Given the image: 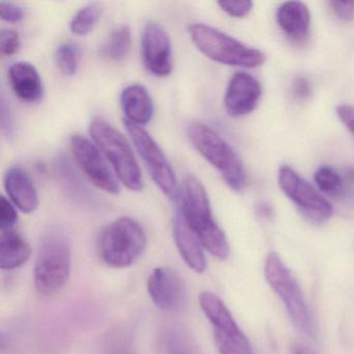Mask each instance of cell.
Listing matches in <instances>:
<instances>
[{"label": "cell", "instance_id": "cell-1", "mask_svg": "<svg viewBox=\"0 0 354 354\" xmlns=\"http://www.w3.org/2000/svg\"><path fill=\"white\" fill-rule=\"evenodd\" d=\"M178 198L182 217L204 248L216 258L227 259L230 254L229 243L215 221L208 194L202 182L194 176H186L180 186Z\"/></svg>", "mask_w": 354, "mask_h": 354}, {"label": "cell", "instance_id": "cell-2", "mask_svg": "<svg viewBox=\"0 0 354 354\" xmlns=\"http://www.w3.org/2000/svg\"><path fill=\"white\" fill-rule=\"evenodd\" d=\"M71 271V244L61 227L43 235L35 267V286L41 295L50 296L63 289Z\"/></svg>", "mask_w": 354, "mask_h": 354}, {"label": "cell", "instance_id": "cell-3", "mask_svg": "<svg viewBox=\"0 0 354 354\" xmlns=\"http://www.w3.org/2000/svg\"><path fill=\"white\" fill-rule=\"evenodd\" d=\"M187 134L194 148L221 173L230 188L235 192L243 190L245 169L234 149L212 128L200 122L190 124Z\"/></svg>", "mask_w": 354, "mask_h": 354}, {"label": "cell", "instance_id": "cell-4", "mask_svg": "<svg viewBox=\"0 0 354 354\" xmlns=\"http://www.w3.org/2000/svg\"><path fill=\"white\" fill-rule=\"evenodd\" d=\"M189 35L198 50L217 63L252 69L266 61L262 51L246 46L233 37L207 24H192Z\"/></svg>", "mask_w": 354, "mask_h": 354}, {"label": "cell", "instance_id": "cell-5", "mask_svg": "<svg viewBox=\"0 0 354 354\" xmlns=\"http://www.w3.org/2000/svg\"><path fill=\"white\" fill-rule=\"evenodd\" d=\"M147 235L144 227L129 217L109 223L99 236L101 260L111 267L124 268L133 264L144 252Z\"/></svg>", "mask_w": 354, "mask_h": 354}, {"label": "cell", "instance_id": "cell-6", "mask_svg": "<svg viewBox=\"0 0 354 354\" xmlns=\"http://www.w3.org/2000/svg\"><path fill=\"white\" fill-rule=\"evenodd\" d=\"M90 133L97 147L109 159L120 181L132 192L142 190V171L125 136L101 118L93 120Z\"/></svg>", "mask_w": 354, "mask_h": 354}, {"label": "cell", "instance_id": "cell-7", "mask_svg": "<svg viewBox=\"0 0 354 354\" xmlns=\"http://www.w3.org/2000/svg\"><path fill=\"white\" fill-rule=\"evenodd\" d=\"M265 277L275 293L283 300L294 325L302 333L312 335L310 312L301 289L281 259L274 252L267 257Z\"/></svg>", "mask_w": 354, "mask_h": 354}, {"label": "cell", "instance_id": "cell-8", "mask_svg": "<svg viewBox=\"0 0 354 354\" xmlns=\"http://www.w3.org/2000/svg\"><path fill=\"white\" fill-rule=\"evenodd\" d=\"M200 304L213 325L219 354H254L248 337L218 296L210 292H203L200 295Z\"/></svg>", "mask_w": 354, "mask_h": 354}, {"label": "cell", "instance_id": "cell-9", "mask_svg": "<svg viewBox=\"0 0 354 354\" xmlns=\"http://www.w3.org/2000/svg\"><path fill=\"white\" fill-rule=\"evenodd\" d=\"M124 125L153 181L169 200L178 198L180 187L177 178L162 149L142 126L136 125L127 120H124Z\"/></svg>", "mask_w": 354, "mask_h": 354}, {"label": "cell", "instance_id": "cell-10", "mask_svg": "<svg viewBox=\"0 0 354 354\" xmlns=\"http://www.w3.org/2000/svg\"><path fill=\"white\" fill-rule=\"evenodd\" d=\"M279 185L302 214L313 223H324L333 215V205L291 167L283 165L279 169Z\"/></svg>", "mask_w": 354, "mask_h": 354}, {"label": "cell", "instance_id": "cell-11", "mask_svg": "<svg viewBox=\"0 0 354 354\" xmlns=\"http://www.w3.org/2000/svg\"><path fill=\"white\" fill-rule=\"evenodd\" d=\"M70 146L76 163L93 185L109 194H119L121 190L120 184L111 173L98 147L80 134L72 136Z\"/></svg>", "mask_w": 354, "mask_h": 354}, {"label": "cell", "instance_id": "cell-12", "mask_svg": "<svg viewBox=\"0 0 354 354\" xmlns=\"http://www.w3.org/2000/svg\"><path fill=\"white\" fill-rule=\"evenodd\" d=\"M148 293L152 301L165 312H182L187 306L185 283L175 269H154L148 279Z\"/></svg>", "mask_w": 354, "mask_h": 354}, {"label": "cell", "instance_id": "cell-13", "mask_svg": "<svg viewBox=\"0 0 354 354\" xmlns=\"http://www.w3.org/2000/svg\"><path fill=\"white\" fill-rule=\"evenodd\" d=\"M142 57L146 69L157 77H167L173 71L171 38L158 22L149 21L145 26Z\"/></svg>", "mask_w": 354, "mask_h": 354}, {"label": "cell", "instance_id": "cell-14", "mask_svg": "<svg viewBox=\"0 0 354 354\" xmlns=\"http://www.w3.org/2000/svg\"><path fill=\"white\" fill-rule=\"evenodd\" d=\"M261 95L262 88L256 78L244 72H237L225 91V109L232 117H243L256 109Z\"/></svg>", "mask_w": 354, "mask_h": 354}, {"label": "cell", "instance_id": "cell-15", "mask_svg": "<svg viewBox=\"0 0 354 354\" xmlns=\"http://www.w3.org/2000/svg\"><path fill=\"white\" fill-rule=\"evenodd\" d=\"M15 96L22 102L37 104L43 98V82L38 70L28 62L13 64L8 72Z\"/></svg>", "mask_w": 354, "mask_h": 354}, {"label": "cell", "instance_id": "cell-16", "mask_svg": "<svg viewBox=\"0 0 354 354\" xmlns=\"http://www.w3.org/2000/svg\"><path fill=\"white\" fill-rule=\"evenodd\" d=\"M5 188L12 202L22 212L32 213L39 207V196L32 178L21 167H10L5 175Z\"/></svg>", "mask_w": 354, "mask_h": 354}, {"label": "cell", "instance_id": "cell-17", "mask_svg": "<svg viewBox=\"0 0 354 354\" xmlns=\"http://www.w3.org/2000/svg\"><path fill=\"white\" fill-rule=\"evenodd\" d=\"M277 20L283 34L296 44L302 45L308 40L310 14L304 3L299 1L283 3L277 10Z\"/></svg>", "mask_w": 354, "mask_h": 354}, {"label": "cell", "instance_id": "cell-18", "mask_svg": "<svg viewBox=\"0 0 354 354\" xmlns=\"http://www.w3.org/2000/svg\"><path fill=\"white\" fill-rule=\"evenodd\" d=\"M173 231L178 250L186 264L196 272H204L207 266L204 246L180 212L174 218Z\"/></svg>", "mask_w": 354, "mask_h": 354}, {"label": "cell", "instance_id": "cell-19", "mask_svg": "<svg viewBox=\"0 0 354 354\" xmlns=\"http://www.w3.org/2000/svg\"><path fill=\"white\" fill-rule=\"evenodd\" d=\"M121 105L126 119L138 126L150 123L154 105L147 88L142 84H131L122 92Z\"/></svg>", "mask_w": 354, "mask_h": 354}, {"label": "cell", "instance_id": "cell-20", "mask_svg": "<svg viewBox=\"0 0 354 354\" xmlns=\"http://www.w3.org/2000/svg\"><path fill=\"white\" fill-rule=\"evenodd\" d=\"M32 256V248L17 232H1L0 236V267L5 270L19 268Z\"/></svg>", "mask_w": 354, "mask_h": 354}, {"label": "cell", "instance_id": "cell-21", "mask_svg": "<svg viewBox=\"0 0 354 354\" xmlns=\"http://www.w3.org/2000/svg\"><path fill=\"white\" fill-rule=\"evenodd\" d=\"M314 179L320 190L325 194L333 198H343L345 196L346 188L354 185V171L349 169L345 171V177H342L337 169L323 165L317 169Z\"/></svg>", "mask_w": 354, "mask_h": 354}, {"label": "cell", "instance_id": "cell-22", "mask_svg": "<svg viewBox=\"0 0 354 354\" xmlns=\"http://www.w3.org/2000/svg\"><path fill=\"white\" fill-rule=\"evenodd\" d=\"M132 46L131 28L129 26L115 28L109 34L100 49L101 55L113 62H122L129 55Z\"/></svg>", "mask_w": 354, "mask_h": 354}, {"label": "cell", "instance_id": "cell-23", "mask_svg": "<svg viewBox=\"0 0 354 354\" xmlns=\"http://www.w3.org/2000/svg\"><path fill=\"white\" fill-rule=\"evenodd\" d=\"M102 13V3H88L75 14L70 24V30L76 36H86L98 24Z\"/></svg>", "mask_w": 354, "mask_h": 354}, {"label": "cell", "instance_id": "cell-24", "mask_svg": "<svg viewBox=\"0 0 354 354\" xmlns=\"http://www.w3.org/2000/svg\"><path fill=\"white\" fill-rule=\"evenodd\" d=\"M55 64L59 71L66 76H74L78 71L82 49L74 42H65L55 51Z\"/></svg>", "mask_w": 354, "mask_h": 354}, {"label": "cell", "instance_id": "cell-25", "mask_svg": "<svg viewBox=\"0 0 354 354\" xmlns=\"http://www.w3.org/2000/svg\"><path fill=\"white\" fill-rule=\"evenodd\" d=\"M18 221L17 211L14 205L5 196L0 198V230L11 231Z\"/></svg>", "mask_w": 354, "mask_h": 354}, {"label": "cell", "instance_id": "cell-26", "mask_svg": "<svg viewBox=\"0 0 354 354\" xmlns=\"http://www.w3.org/2000/svg\"><path fill=\"white\" fill-rule=\"evenodd\" d=\"M20 45V37L16 30H1L0 34V49H1V53L3 57H12V55H16L19 51Z\"/></svg>", "mask_w": 354, "mask_h": 354}, {"label": "cell", "instance_id": "cell-27", "mask_svg": "<svg viewBox=\"0 0 354 354\" xmlns=\"http://www.w3.org/2000/svg\"><path fill=\"white\" fill-rule=\"evenodd\" d=\"M218 6L225 13L235 18L245 17L252 9V3L250 0L219 1Z\"/></svg>", "mask_w": 354, "mask_h": 354}, {"label": "cell", "instance_id": "cell-28", "mask_svg": "<svg viewBox=\"0 0 354 354\" xmlns=\"http://www.w3.org/2000/svg\"><path fill=\"white\" fill-rule=\"evenodd\" d=\"M26 10L13 3L1 1L0 3V17L3 21L17 24L26 18Z\"/></svg>", "mask_w": 354, "mask_h": 354}, {"label": "cell", "instance_id": "cell-29", "mask_svg": "<svg viewBox=\"0 0 354 354\" xmlns=\"http://www.w3.org/2000/svg\"><path fill=\"white\" fill-rule=\"evenodd\" d=\"M329 8L337 19L342 21H351L354 19L353 1H329Z\"/></svg>", "mask_w": 354, "mask_h": 354}, {"label": "cell", "instance_id": "cell-30", "mask_svg": "<svg viewBox=\"0 0 354 354\" xmlns=\"http://www.w3.org/2000/svg\"><path fill=\"white\" fill-rule=\"evenodd\" d=\"M337 113L342 123L354 136V107L350 105H339L337 107Z\"/></svg>", "mask_w": 354, "mask_h": 354}, {"label": "cell", "instance_id": "cell-31", "mask_svg": "<svg viewBox=\"0 0 354 354\" xmlns=\"http://www.w3.org/2000/svg\"><path fill=\"white\" fill-rule=\"evenodd\" d=\"M293 94L299 100H306L312 94L310 82L304 77L297 78L293 84Z\"/></svg>", "mask_w": 354, "mask_h": 354}, {"label": "cell", "instance_id": "cell-32", "mask_svg": "<svg viewBox=\"0 0 354 354\" xmlns=\"http://www.w3.org/2000/svg\"><path fill=\"white\" fill-rule=\"evenodd\" d=\"M257 213H258L259 216L263 217V218H269L272 215V209L268 205L262 203L257 207Z\"/></svg>", "mask_w": 354, "mask_h": 354}, {"label": "cell", "instance_id": "cell-33", "mask_svg": "<svg viewBox=\"0 0 354 354\" xmlns=\"http://www.w3.org/2000/svg\"><path fill=\"white\" fill-rule=\"evenodd\" d=\"M292 354H316L310 349V348L306 347V346H295L292 349Z\"/></svg>", "mask_w": 354, "mask_h": 354}]
</instances>
